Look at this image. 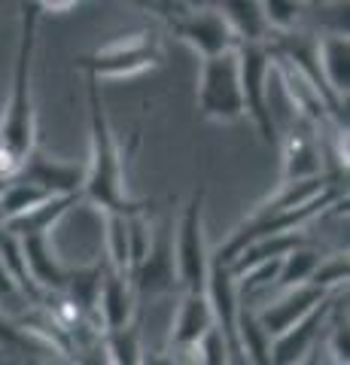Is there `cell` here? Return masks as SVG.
<instances>
[{"mask_svg":"<svg viewBox=\"0 0 350 365\" xmlns=\"http://www.w3.org/2000/svg\"><path fill=\"white\" fill-rule=\"evenodd\" d=\"M101 79L88 76V131H92V153L86 162V186L83 198L98 204L101 210H119V213H138L150 210V201H134L125 192V158L116 134L110 128L107 110L101 104Z\"/></svg>","mask_w":350,"mask_h":365,"instance_id":"1","label":"cell"},{"mask_svg":"<svg viewBox=\"0 0 350 365\" xmlns=\"http://www.w3.org/2000/svg\"><path fill=\"white\" fill-rule=\"evenodd\" d=\"M21 13V34H19V52H16V71H13V95H9L6 113L0 119V140L19 158H25L34 143H37V116H34L31 101V61L37 49V28L40 13L37 0H19Z\"/></svg>","mask_w":350,"mask_h":365,"instance_id":"2","label":"cell"},{"mask_svg":"<svg viewBox=\"0 0 350 365\" xmlns=\"http://www.w3.org/2000/svg\"><path fill=\"white\" fill-rule=\"evenodd\" d=\"M165 58L162 43L155 34L150 31H138V34H125V37L110 40L101 49L80 55L73 61V67H80L88 76L95 79H119V76H134L143 71L159 67Z\"/></svg>","mask_w":350,"mask_h":365,"instance_id":"3","label":"cell"},{"mask_svg":"<svg viewBox=\"0 0 350 365\" xmlns=\"http://www.w3.org/2000/svg\"><path fill=\"white\" fill-rule=\"evenodd\" d=\"M198 113L213 122H238L244 119L241 73H238V46L210 58H201L198 73Z\"/></svg>","mask_w":350,"mask_h":365,"instance_id":"4","label":"cell"},{"mask_svg":"<svg viewBox=\"0 0 350 365\" xmlns=\"http://www.w3.org/2000/svg\"><path fill=\"white\" fill-rule=\"evenodd\" d=\"M238 73H241V98L244 116H250L256 131L268 146H277V125L268 104V79H271V52L265 40H241L238 43Z\"/></svg>","mask_w":350,"mask_h":365,"instance_id":"5","label":"cell"},{"mask_svg":"<svg viewBox=\"0 0 350 365\" xmlns=\"http://www.w3.org/2000/svg\"><path fill=\"white\" fill-rule=\"evenodd\" d=\"M205 195H207L205 186L192 192L177 225L174 259H177V283L183 289H205V277L210 265V250L205 241Z\"/></svg>","mask_w":350,"mask_h":365,"instance_id":"6","label":"cell"},{"mask_svg":"<svg viewBox=\"0 0 350 365\" xmlns=\"http://www.w3.org/2000/svg\"><path fill=\"white\" fill-rule=\"evenodd\" d=\"M171 21V31L177 34L183 43H189L201 58H210V55H220L225 49H235L241 43L238 31L232 28V21L225 19L220 9L213 6H195L183 16H168Z\"/></svg>","mask_w":350,"mask_h":365,"instance_id":"7","label":"cell"},{"mask_svg":"<svg viewBox=\"0 0 350 365\" xmlns=\"http://www.w3.org/2000/svg\"><path fill=\"white\" fill-rule=\"evenodd\" d=\"M205 295L210 302L213 311V323L222 329L225 341H229L232 350V362H244L241 359V347H238V329H235V319H238V280H235L232 265L225 262L217 250H210V265H207V277H205Z\"/></svg>","mask_w":350,"mask_h":365,"instance_id":"8","label":"cell"},{"mask_svg":"<svg viewBox=\"0 0 350 365\" xmlns=\"http://www.w3.org/2000/svg\"><path fill=\"white\" fill-rule=\"evenodd\" d=\"M131 283L138 292V302L143 304L153 295L171 292L177 287V259H174V237L171 225H165L162 232H153V241L140 265L131 271Z\"/></svg>","mask_w":350,"mask_h":365,"instance_id":"9","label":"cell"},{"mask_svg":"<svg viewBox=\"0 0 350 365\" xmlns=\"http://www.w3.org/2000/svg\"><path fill=\"white\" fill-rule=\"evenodd\" d=\"M335 302H338V289L329 292L326 299H320V302L314 304L302 319H296V323H292L287 332H280V335L271 338L268 362H274V365L302 362V359H304V353H308V350L314 347V341H317L320 329L329 323V314H332Z\"/></svg>","mask_w":350,"mask_h":365,"instance_id":"10","label":"cell"},{"mask_svg":"<svg viewBox=\"0 0 350 365\" xmlns=\"http://www.w3.org/2000/svg\"><path fill=\"white\" fill-rule=\"evenodd\" d=\"M277 143L284 150V155H280V180H304V177L329 174L320 146V131L314 125L299 122V128L292 125V131Z\"/></svg>","mask_w":350,"mask_h":365,"instance_id":"11","label":"cell"},{"mask_svg":"<svg viewBox=\"0 0 350 365\" xmlns=\"http://www.w3.org/2000/svg\"><path fill=\"white\" fill-rule=\"evenodd\" d=\"M329 292L314 287V283H299V287L280 289L277 299L262 302V307H253V311H256V319L262 323V329L268 332V338H274L280 332H287L296 319H302Z\"/></svg>","mask_w":350,"mask_h":365,"instance_id":"12","label":"cell"},{"mask_svg":"<svg viewBox=\"0 0 350 365\" xmlns=\"http://www.w3.org/2000/svg\"><path fill=\"white\" fill-rule=\"evenodd\" d=\"M16 177L34 182V186H40V189H46L49 195H67V192H83L86 165L61 162V158H49V155H43L37 150H31Z\"/></svg>","mask_w":350,"mask_h":365,"instance_id":"13","label":"cell"},{"mask_svg":"<svg viewBox=\"0 0 350 365\" xmlns=\"http://www.w3.org/2000/svg\"><path fill=\"white\" fill-rule=\"evenodd\" d=\"M83 198V192H67V195H46L43 201H37L34 207L21 210L16 216H9V220L4 222L6 232L13 235H49L55 225H58L67 213H71V207H76Z\"/></svg>","mask_w":350,"mask_h":365,"instance_id":"14","label":"cell"},{"mask_svg":"<svg viewBox=\"0 0 350 365\" xmlns=\"http://www.w3.org/2000/svg\"><path fill=\"white\" fill-rule=\"evenodd\" d=\"M138 311H140V302H138V292H134L131 277L128 274L107 271L104 280H101V292H98V317L104 323V329L125 326Z\"/></svg>","mask_w":350,"mask_h":365,"instance_id":"15","label":"cell"},{"mask_svg":"<svg viewBox=\"0 0 350 365\" xmlns=\"http://www.w3.org/2000/svg\"><path fill=\"white\" fill-rule=\"evenodd\" d=\"M317 64H320L326 88L344 104L347 91H350V40H347V34L332 31V34H326V37H317Z\"/></svg>","mask_w":350,"mask_h":365,"instance_id":"16","label":"cell"},{"mask_svg":"<svg viewBox=\"0 0 350 365\" xmlns=\"http://www.w3.org/2000/svg\"><path fill=\"white\" fill-rule=\"evenodd\" d=\"M19 241H21V253H25V262H28V271H31L34 283H37L43 292L64 289L71 268H64L58 262L49 235H21Z\"/></svg>","mask_w":350,"mask_h":365,"instance_id":"17","label":"cell"},{"mask_svg":"<svg viewBox=\"0 0 350 365\" xmlns=\"http://www.w3.org/2000/svg\"><path fill=\"white\" fill-rule=\"evenodd\" d=\"M210 323H213V311H210L205 289H186L177 319H174V329H171V350L189 353Z\"/></svg>","mask_w":350,"mask_h":365,"instance_id":"18","label":"cell"},{"mask_svg":"<svg viewBox=\"0 0 350 365\" xmlns=\"http://www.w3.org/2000/svg\"><path fill=\"white\" fill-rule=\"evenodd\" d=\"M213 6L232 21L241 40H265L268 21L262 13V0H201V6Z\"/></svg>","mask_w":350,"mask_h":365,"instance_id":"19","label":"cell"},{"mask_svg":"<svg viewBox=\"0 0 350 365\" xmlns=\"http://www.w3.org/2000/svg\"><path fill=\"white\" fill-rule=\"evenodd\" d=\"M101 347L107 353V362H116V365H138L143 362L140 356V311L134 314L125 326H113L104 329L101 335Z\"/></svg>","mask_w":350,"mask_h":365,"instance_id":"20","label":"cell"},{"mask_svg":"<svg viewBox=\"0 0 350 365\" xmlns=\"http://www.w3.org/2000/svg\"><path fill=\"white\" fill-rule=\"evenodd\" d=\"M235 329H238V347H241V359L244 362H256V365H268V350H271V338L262 329V323L256 319V311L250 307V302L238 304V319H235Z\"/></svg>","mask_w":350,"mask_h":365,"instance_id":"21","label":"cell"},{"mask_svg":"<svg viewBox=\"0 0 350 365\" xmlns=\"http://www.w3.org/2000/svg\"><path fill=\"white\" fill-rule=\"evenodd\" d=\"M0 262H4V268L9 271V277H13L19 283V289L25 292V299L31 304H40L43 302V292L37 283H34L31 277V271H28V262H25V253H21V241H19V235L13 232H6L4 225H0Z\"/></svg>","mask_w":350,"mask_h":365,"instance_id":"22","label":"cell"},{"mask_svg":"<svg viewBox=\"0 0 350 365\" xmlns=\"http://www.w3.org/2000/svg\"><path fill=\"white\" fill-rule=\"evenodd\" d=\"M323 259V253L317 247H308L302 244L296 250H289L287 256H280V268H277V277H274V289H289V287H299V283H308L311 271L317 268V262Z\"/></svg>","mask_w":350,"mask_h":365,"instance_id":"23","label":"cell"},{"mask_svg":"<svg viewBox=\"0 0 350 365\" xmlns=\"http://www.w3.org/2000/svg\"><path fill=\"white\" fill-rule=\"evenodd\" d=\"M107 213V262L110 271L128 274L131 277V259H128V213L104 210Z\"/></svg>","mask_w":350,"mask_h":365,"instance_id":"24","label":"cell"},{"mask_svg":"<svg viewBox=\"0 0 350 365\" xmlns=\"http://www.w3.org/2000/svg\"><path fill=\"white\" fill-rule=\"evenodd\" d=\"M46 195H49L46 189L34 186V182H28V180L13 177V180L6 182V189L0 192V210H4V222L9 220V216H16V213H21V210L34 207V204L43 201Z\"/></svg>","mask_w":350,"mask_h":365,"instance_id":"25","label":"cell"},{"mask_svg":"<svg viewBox=\"0 0 350 365\" xmlns=\"http://www.w3.org/2000/svg\"><path fill=\"white\" fill-rule=\"evenodd\" d=\"M189 353H192V359H195V362H205V365H225V362H232L229 341H225L222 329L217 323H210L205 332H201V338L195 341V347H192Z\"/></svg>","mask_w":350,"mask_h":365,"instance_id":"26","label":"cell"},{"mask_svg":"<svg viewBox=\"0 0 350 365\" xmlns=\"http://www.w3.org/2000/svg\"><path fill=\"white\" fill-rule=\"evenodd\" d=\"M347 277H350V262H347V256L335 253V256H323L317 262V268L311 271L308 283H314V287H320L326 292H335V289L347 287Z\"/></svg>","mask_w":350,"mask_h":365,"instance_id":"27","label":"cell"},{"mask_svg":"<svg viewBox=\"0 0 350 365\" xmlns=\"http://www.w3.org/2000/svg\"><path fill=\"white\" fill-rule=\"evenodd\" d=\"M262 13L268 21V31H287L296 25L302 13V0H262Z\"/></svg>","mask_w":350,"mask_h":365,"instance_id":"28","label":"cell"},{"mask_svg":"<svg viewBox=\"0 0 350 365\" xmlns=\"http://www.w3.org/2000/svg\"><path fill=\"white\" fill-rule=\"evenodd\" d=\"M25 307H31V302L25 299V292L19 289V283L9 277V271L4 268V262H0V311L9 314V317H19Z\"/></svg>","mask_w":350,"mask_h":365,"instance_id":"29","label":"cell"},{"mask_svg":"<svg viewBox=\"0 0 350 365\" xmlns=\"http://www.w3.org/2000/svg\"><path fill=\"white\" fill-rule=\"evenodd\" d=\"M332 326H329V350H332V359L335 362H350V341H347V319L341 317V299L335 302V311H332Z\"/></svg>","mask_w":350,"mask_h":365,"instance_id":"30","label":"cell"},{"mask_svg":"<svg viewBox=\"0 0 350 365\" xmlns=\"http://www.w3.org/2000/svg\"><path fill=\"white\" fill-rule=\"evenodd\" d=\"M0 347L9 350H25L28 347V335L19 329V323L9 314L0 311Z\"/></svg>","mask_w":350,"mask_h":365,"instance_id":"31","label":"cell"},{"mask_svg":"<svg viewBox=\"0 0 350 365\" xmlns=\"http://www.w3.org/2000/svg\"><path fill=\"white\" fill-rule=\"evenodd\" d=\"M9 180H13V177H0V192L6 189V182H9Z\"/></svg>","mask_w":350,"mask_h":365,"instance_id":"32","label":"cell"},{"mask_svg":"<svg viewBox=\"0 0 350 365\" xmlns=\"http://www.w3.org/2000/svg\"><path fill=\"white\" fill-rule=\"evenodd\" d=\"M308 4H311V6H323V4H326V0H308Z\"/></svg>","mask_w":350,"mask_h":365,"instance_id":"33","label":"cell"},{"mask_svg":"<svg viewBox=\"0 0 350 365\" xmlns=\"http://www.w3.org/2000/svg\"><path fill=\"white\" fill-rule=\"evenodd\" d=\"M0 225H4V210H0Z\"/></svg>","mask_w":350,"mask_h":365,"instance_id":"34","label":"cell"}]
</instances>
